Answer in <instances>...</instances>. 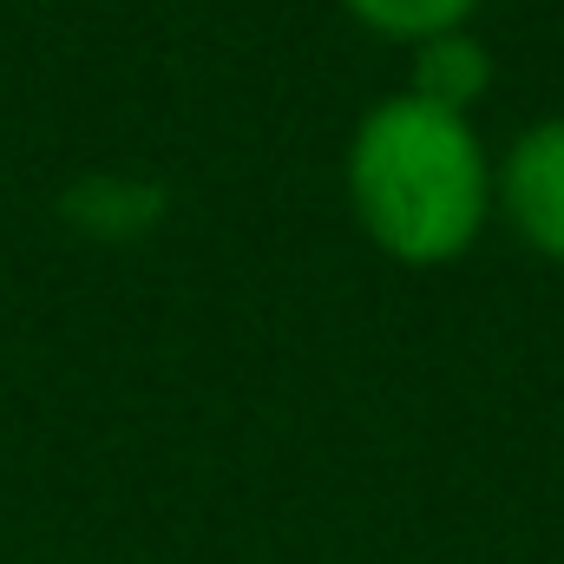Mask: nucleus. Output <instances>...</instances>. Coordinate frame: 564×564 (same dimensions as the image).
<instances>
[{"label": "nucleus", "mask_w": 564, "mask_h": 564, "mask_svg": "<svg viewBox=\"0 0 564 564\" xmlns=\"http://www.w3.org/2000/svg\"><path fill=\"white\" fill-rule=\"evenodd\" d=\"M348 204L394 263L433 270L479 243L492 210V164L459 112L394 93L355 126Z\"/></svg>", "instance_id": "1"}, {"label": "nucleus", "mask_w": 564, "mask_h": 564, "mask_svg": "<svg viewBox=\"0 0 564 564\" xmlns=\"http://www.w3.org/2000/svg\"><path fill=\"white\" fill-rule=\"evenodd\" d=\"M492 191L506 217L519 224V237L564 263V112L539 119L506 151V164L492 171Z\"/></svg>", "instance_id": "2"}, {"label": "nucleus", "mask_w": 564, "mask_h": 564, "mask_svg": "<svg viewBox=\"0 0 564 564\" xmlns=\"http://www.w3.org/2000/svg\"><path fill=\"white\" fill-rule=\"evenodd\" d=\"M486 86H492V53H486L466 26L433 33V40L414 46V86H408L414 99H426V106L466 119V106L486 99Z\"/></svg>", "instance_id": "3"}, {"label": "nucleus", "mask_w": 564, "mask_h": 564, "mask_svg": "<svg viewBox=\"0 0 564 564\" xmlns=\"http://www.w3.org/2000/svg\"><path fill=\"white\" fill-rule=\"evenodd\" d=\"M151 210H158V197L144 184H132V177H86L66 197V217L79 230H93V237H132V230H144Z\"/></svg>", "instance_id": "4"}, {"label": "nucleus", "mask_w": 564, "mask_h": 564, "mask_svg": "<svg viewBox=\"0 0 564 564\" xmlns=\"http://www.w3.org/2000/svg\"><path fill=\"white\" fill-rule=\"evenodd\" d=\"M341 7H348L361 26H375V33H388V40L421 46V40H433V33L466 26L479 0H341Z\"/></svg>", "instance_id": "5"}]
</instances>
